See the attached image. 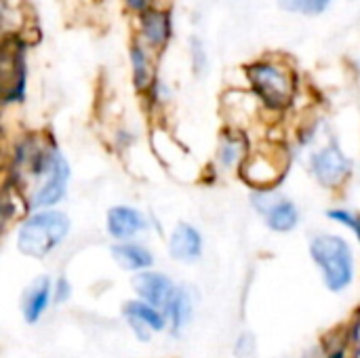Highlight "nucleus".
<instances>
[{"label":"nucleus","instance_id":"obj_3","mask_svg":"<svg viewBox=\"0 0 360 358\" xmlns=\"http://www.w3.org/2000/svg\"><path fill=\"white\" fill-rule=\"evenodd\" d=\"M291 167L289 150L283 143H262L255 146L245 160L238 177L253 192L278 190Z\"/></svg>","mask_w":360,"mask_h":358},{"label":"nucleus","instance_id":"obj_11","mask_svg":"<svg viewBox=\"0 0 360 358\" xmlns=\"http://www.w3.org/2000/svg\"><path fill=\"white\" fill-rule=\"evenodd\" d=\"M148 228H150L148 217L139 209L129 205H116L105 215V232L116 243L135 241V236L143 234Z\"/></svg>","mask_w":360,"mask_h":358},{"label":"nucleus","instance_id":"obj_16","mask_svg":"<svg viewBox=\"0 0 360 358\" xmlns=\"http://www.w3.org/2000/svg\"><path fill=\"white\" fill-rule=\"evenodd\" d=\"M194 295L192 291L186 287V285H177L169 306L165 308V317H167V323H169V333L173 338H179L192 323L194 319Z\"/></svg>","mask_w":360,"mask_h":358},{"label":"nucleus","instance_id":"obj_6","mask_svg":"<svg viewBox=\"0 0 360 358\" xmlns=\"http://www.w3.org/2000/svg\"><path fill=\"white\" fill-rule=\"evenodd\" d=\"M308 171L321 188L338 192L350 181L354 162L350 156L344 154V150L338 146V141L329 139L327 143H323L310 152Z\"/></svg>","mask_w":360,"mask_h":358},{"label":"nucleus","instance_id":"obj_21","mask_svg":"<svg viewBox=\"0 0 360 358\" xmlns=\"http://www.w3.org/2000/svg\"><path fill=\"white\" fill-rule=\"evenodd\" d=\"M327 217H329L331 222H335V224L348 228V230L356 236V241H359L360 245V213L352 211V209H344V207H333V209L327 211Z\"/></svg>","mask_w":360,"mask_h":358},{"label":"nucleus","instance_id":"obj_17","mask_svg":"<svg viewBox=\"0 0 360 358\" xmlns=\"http://www.w3.org/2000/svg\"><path fill=\"white\" fill-rule=\"evenodd\" d=\"M0 209H2V224H4V230H8L11 226H19L21 222H25L34 211H32V205H30V198L27 194L15 186L13 181H4V188H2V203H0Z\"/></svg>","mask_w":360,"mask_h":358},{"label":"nucleus","instance_id":"obj_13","mask_svg":"<svg viewBox=\"0 0 360 358\" xmlns=\"http://www.w3.org/2000/svg\"><path fill=\"white\" fill-rule=\"evenodd\" d=\"M53 285L55 281L46 274L36 276L23 291L21 298V317L25 325H38L40 319L53 304Z\"/></svg>","mask_w":360,"mask_h":358},{"label":"nucleus","instance_id":"obj_18","mask_svg":"<svg viewBox=\"0 0 360 358\" xmlns=\"http://www.w3.org/2000/svg\"><path fill=\"white\" fill-rule=\"evenodd\" d=\"M122 317L124 319H133L141 325H146L152 333H162V331H169V323H167V317L162 310L141 302V300H129L124 302L122 306Z\"/></svg>","mask_w":360,"mask_h":358},{"label":"nucleus","instance_id":"obj_14","mask_svg":"<svg viewBox=\"0 0 360 358\" xmlns=\"http://www.w3.org/2000/svg\"><path fill=\"white\" fill-rule=\"evenodd\" d=\"M110 257H112V262L120 270L133 272V274L152 270V266H154V253H152V249H148L143 243H137V241L114 243L110 247Z\"/></svg>","mask_w":360,"mask_h":358},{"label":"nucleus","instance_id":"obj_10","mask_svg":"<svg viewBox=\"0 0 360 358\" xmlns=\"http://www.w3.org/2000/svg\"><path fill=\"white\" fill-rule=\"evenodd\" d=\"M131 287L137 295V300L158 308L165 312V308L169 306L175 289H177V283L165 274V272H156V270H146V272H139V274H133L131 279Z\"/></svg>","mask_w":360,"mask_h":358},{"label":"nucleus","instance_id":"obj_24","mask_svg":"<svg viewBox=\"0 0 360 358\" xmlns=\"http://www.w3.org/2000/svg\"><path fill=\"white\" fill-rule=\"evenodd\" d=\"M70 298H72V283L68 281V276H57L53 285V304L63 306Z\"/></svg>","mask_w":360,"mask_h":358},{"label":"nucleus","instance_id":"obj_5","mask_svg":"<svg viewBox=\"0 0 360 358\" xmlns=\"http://www.w3.org/2000/svg\"><path fill=\"white\" fill-rule=\"evenodd\" d=\"M249 84L259 101L274 112H283L293 103L295 76L293 72L276 61H257L247 70Z\"/></svg>","mask_w":360,"mask_h":358},{"label":"nucleus","instance_id":"obj_7","mask_svg":"<svg viewBox=\"0 0 360 358\" xmlns=\"http://www.w3.org/2000/svg\"><path fill=\"white\" fill-rule=\"evenodd\" d=\"M251 207L262 215L266 228H270L276 234H287L293 232L300 226V207L287 198L278 190H262V192H251L249 196Z\"/></svg>","mask_w":360,"mask_h":358},{"label":"nucleus","instance_id":"obj_12","mask_svg":"<svg viewBox=\"0 0 360 358\" xmlns=\"http://www.w3.org/2000/svg\"><path fill=\"white\" fill-rule=\"evenodd\" d=\"M167 249H169V255L173 262L196 264L202 257L205 241L196 226H192L188 222H179V224H175V228L171 230V234L167 238Z\"/></svg>","mask_w":360,"mask_h":358},{"label":"nucleus","instance_id":"obj_4","mask_svg":"<svg viewBox=\"0 0 360 358\" xmlns=\"http://www.w3.org/2000/svg\"><path fill=\"white\" fill-rule=\"evenodd\" d=\"M68 184H70V162L59 150V146L53 141L36 179L25 190L32 211L55 209V205L63 200L68 192Z\"/></svg>","mask_w":360,"mask_h":358},{"label":"nucleus","instance_id":"obj_22","mask_svg":"<svg viewBox=\"0 0 360 358\" xmlns=\"http://www.w3.org/2000/svg\"><path fill=\"white\" fill-rule=\"evenodd\" d=\"M331 0H281V6L293 13H306V15H316L325 11V6Z\"/></svg>","mask_w":360,"mask_h":358},{"label":"nucleus","instance_id":"obj_23","mask_svg":"<svg viewBox=\"0 0 360 358\" xmlns=\"http://www.w3.org/2000/svg\"><path fill=\"white\" fill-rule=\"evenodd\" d=\"M234 354L236 358H255V338L253 333L245 331L238 335L236 344H234Z\"/></svg>","mask_w":360,"mask_h":358},{"label":"nucleus","instance_id":"obj_1","mask_svg":"<svg viewBox=\"0 0 360 358\" xmlns=\"http://www.w3.org/2000/svg\"><path fill=\"white\" fill-rule=\"evenodd\" d=\"M310 257L331 293H344L356 281V255L352 245L333 232H319L310 238Z\"/></svg>","mask_w":360,"mask_h":358},{"label":"nucleus","instance_id":"obj_15","mask_svg":"<svg viewBox=\"0 0 360 358\" xmlns=\"http://www.w3.org/2000/svg\"><path fill=\"white\" fill-rule=\"evenodd\" d=\"M259 97L247 95L243 91H230L224 97V114L228 118V127L236 129V131H247V127L255 120L257 114V106H259Z\"/></svg>","mask_w":360,"mask_h":358},{"label":"nucleus","instance_id":"obj_19","mask_svg":"<svg viewBox=\"0 0 360 358\" xmlns=\"http://www.w3.org/2000/svg\"><path fill=\"white\" fill-rule=\"evenodd\" d=\"M141 27L150 44L160 46L167 42L169 32H171V19L169 13L162 11H143L141 15Z\"/></svg>","mask_w":360,"mask_h":358},{"label":"nucleus","instance_id":"obj_26","mask_svg":"<svg viewBox=\"0 0 360 358\" xmlns=\"http://www.w3.org/2000/svg\"><path fill=\"white\" fill-rule=\"evenodd\" d=\"M194 57H196V70L200 72V68L205 65V53L200 51V44L194 40Z\"/></svg>","mask_w":360,"mask_h":358},{"label":"nucleus","instance_id":"obj_25","mask_svg":"<svg viewBox=\"0 0 360 358\" xmlns=\"http://www.w3.org/2000/svg\"><path fill=\"white\" fill-rule=\"evenodd\" d=\"M127 321V327L131 329V333L135 335V340H139L141 344H148L150 340H152V331L146 327V325H141V323H137V321H133V319H124Z\"/></svg>","mask_w":360,"mask_h":358},{"label":"nucleus","instance_id":"obj_9","mask_svg":"<svg viewBox=\"0 0 360 358\" xmlns=\"http://www.w3.org/2000/svg\"><path fill=\"white\" fill-rule=\"evenodd\" d=\"M253 146L247 137L245 131H236L226 127L217 141V150L213 156V169L219 175H230V173H240L245 160L249 158Z\"/></svg>","mask_w":360,"mask_h":358},{"label":"nucleus","instance_id":"obj_20","mask_svg":"<svg viewBox=\"0 0 360 358\" xmlns=\"http://www.w3.org/2000/svg\"><path fill=\"white\" fill-rule=\"evenodd\" d=\"M131 63H133V82L139 91L148 89L152 84V68L148 61V55L141 46L131 49Z\"/></svg>","mask_w":360,"mask_h":358},{"label":"nucleus","instance_id":"obj_8","mask_svg":"<svg viewBox=\"0 0 360 358\" xmlns=\"http://www.w3.org/2000/svg\"><path fill=\"white\" fill-rule=\"evenodd\" d=\"M0 82L4 103L19 101L25 89V68H23V49L19 40L6 38L0 55Z\"/></svg>","mask_w":360,"mask_h":358},{"label":"nucleus","instance_id":"obj_27","mask_svg":"<svg viewBox=\"0 0 360 358\" xmlns=\"http://www.w3.org/2000/svg\"><path fill=\"white\" fill-rule=\"evenodd\" d=\"M127 2H129L131 8H137V11H143L146 4H148V0H127Z\"/></svg>","mask_w":360,"mask_h":358},{"label":"nucleus","instance_id":"obj_2","mask_svg":"<svg viewBox=\"0 0 360 358\" xmlns=\"http://www.w3.org/2000/svg\"><path fill=\"white\" fill-rule=\"evenodd\" d=\"M70 217L59 209L34 211L25 222L17 226L15 247L23 257L44 260L49 257L70 234Z\"/></svg>","mask_w":360,"mask_h":358}]
</instances>
